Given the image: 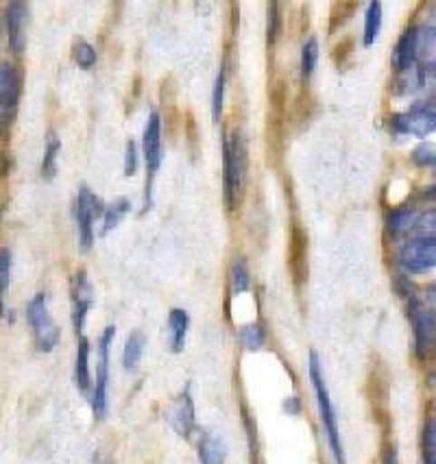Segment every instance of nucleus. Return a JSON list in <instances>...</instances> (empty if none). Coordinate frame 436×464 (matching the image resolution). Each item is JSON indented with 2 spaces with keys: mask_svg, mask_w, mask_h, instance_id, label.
I'll return each mask as SVG.
<instances>
[{
  "mask_svg": "<svg viewBox=\"0 0 436 464\" xmlns=\"http://www.w3.org/2000/svg\"><path fill=\"white\" fill-rule=\"evenodd\" d=\"M190 316L181 307H172L169 314V349L172 353H181L186 349Z\"/></svg>",
  "mask_w": 436,
  "mask_h": 464,
  "instance_id": "nucleus-14",
  "label": "nucleus"
},
{
  "mask_svg": "<svg viewBox=\"0 0 436 464\" xmlns=\"http://www.w3.org/2000/svg\"><path fill=\"white\" fill-rule=\"evenodd\" d=\"M23 77L14 62H0V125L9 121L18 110Z\"/></svg>",
  "mask_w": 436,
  "mask_h": 464,
  "instance_id": "nucleus-8",
  "label": "nucleus"
},
{
  "mask_svg": "<svg viewBox=\"0 0 436 464\" xmlns=\"http://www.w3.org/2000/svg\"><path fill=\"white\" fill-rule=\"evenodd\" d=\"M425 198H432V201H436V183L432 188H428V190H425Z\"/></svg>",
  "mask_w": 436,
  "mask_h": 464,
  "instance_id": "nucleus-34",
  "label": "nucleus"
},
{
  "mask_svg": "<svg viewBox=\"0 0 436 464\" xmlns=\"http://www.w3.org/2000/svg\"><path fill=\"white\" fill-rule=\"evenodd\" d=\"M26 318H29L31 332H34L35 344L40 352L51 353L59 343V327L55 318L51 314V307H48V296L44 293L35 295L34 299L26 305Z\"/></svg>",
  "mask_w": 436,
  "mask_h": 464,
  "instance_id": "nucleus-3",
  "label": "nucleus"
},
{
  "mask_svg": "<svg viewBox=\"0 0 436 464\" xmlns=\"http://www.w3.org/2000/svg\"><path fill=\"white\" fill-rule=\"evenodd\" d=\"M197 451L201 464H225V460H228L225 440L220 436L212 434V431H203L201 439H199Z\"/></svg>",
  "mask_w": 436,
  "mask_h": 464,
  "instance_id": "nucleus-16",
  "label": "nucleus"
},
{
  "mask_svg": "<svg viewBox=\"0 0 436 464\" xmlns=\"http://www.w3.org/2000/svg\"><path fill=\"white\" fill-rule=\"evenodd\" d=\"M142 149H144V161H147V183H144V212H149L150 205V197H153V181L158 177V170L161 166V121L160 113L153 111L149 116L147 127H144V136H142Z\"/></svg>",
  "mask_w": 436,
  "mask_h": 464,
  "instance_id": "nucleus-5",
  "label": "nucleus"
},
{
  "mask_svg": "<svg viewBox=\"0 0 436 464\" xmlns=\"http://www.w3.org/2000/svg\"><path fill=\"white\" fill-rule=\"evenodd\" d=\"M308 373H310L312 388H315L316 408H319V419H321L323 431H325V436H327V445H330L334 462L347 464V460H344V447H343V439H341V428H338L336 410H334V403H332V397H330V388H327L325 375H323L321 360H319V355H316V352L310 353Z\"/></svg>",
  "mask_w": 436,
  "mask_h": 464,
  "instance_id": "nucleus-1",
  "label": "nucleus"
},
{
  "mask_svg": "<svg viewBox=\"0 0 436 464\" xmlns=\"http://www.w3.org/2000/svg\"><path fill=\"white\" fill-rule=\"evenodd\" d=\"M73 57L81 70H92L96 63V57L99 55H96V48L90 44V42L81 40L73 48Z\"/></svg>",
  "mask_w": 436,
  "mask_h": 464,
  "instance_id": "nucleus-27",
  "label": "nucleus"
},
{
  "mask_svg": "<svg viewBox=\"0 0 436 464\" xmlns=\"http://www.w3.org/2000/svg\"><path fill=\"white\" fill-rule=\"evenodd\" d=\"M62 153V140L55 131L48 133L46 149H44V160H42V177L44 179H53L57 172V155Z\"/></svg>",
  "mask_w": 436,
  "mask_h": 464,
  "instance_id": "nucleus-21",
  "label": "nucleus"
},
{
  "mask_svg": "<svg viewBox=\"0 0 436 464\" xmlns=\"http://www.w3.org/2000/svg\"><path fill=\"white\" fill-rule=\"evenodd\" d=\"M116 338V327L107 325L99 338V364H96V382L92 384L90 406H92L94 419L101 420L107 414V391H110V352Z\"/></svg>",
  "mask_w": 436,
  "mask_h": 464,
  "instance_id": "nucleus-4",
  "label": "nucleus"
},
{
  "mask_svg": "<svg viewBox=\"0 0 436 464\" xmlns=\"http://www.w3.org/2000/svg\"><path fill=\"white\" fill-rule=\"evenodd\" d=\"M129 209H131V203L127 198H116L103 212V229H101V234L107 236L111 229H116L122 223V218L129 214Z\"/></svg>",
  "mask_w": 436,
  "mask_h": 464,
  "instance_id": "nucleus-22",
  "label": "nucleus"
},
{
  "mask_svg": "<svg viewBox=\"0 0 436 464\" xmlns=\"http://www.w3.org/2000/svg\"><path fill=\"white\" fill-rule=\"evenodd\" d=\"M240 344L245 352H260L265 344V332L257 323H249L240 329Z\"/></svg>",
  "mask_w": 436,
  "mask_h": 464,
  "instance_id": "nucleus-25",
  "label": "nucleus"
},
{
  "mask_svg": "<svg viewBox=\"0 0 436 464\" xmlns=\"http://www.w3.org/2000/svg\"><path fill=\"white\" fill-rule=\"evenodd\" d=\"M223 105H225V68H218L217 79H214V92H212V118L220 121L223 116Z\"/></svg>",
  "mask_w": 436,
  "mask_h": 464,
  "instance_id": "nucleus-28",
  "label": "nucleus"
},
{
  "mask_svg": "<svg viewBox=\"0 0 436 464\" xmlns=\"http://www.w3.org/2000/svg\"><path fill=\"white\" fill-rule=\"evenodd\" d=\"M144 349H147V336L140 329L131 332L125 340V349H122V366L125 371H136L142 362Z\"/></svg>",
  "mask_w": 436,
  "mask_h": 464,
  "instance_id": "nucleus-18",
  "label": "nucleus"
},
{
  "mask_svg": "<svg viewBox=\"0 0 436 464\" xmlns=\"http://www.w3.org/2000/svg\"><path fill=\"white\" fill-rule=\"evenodd\" d=\"M138 170V144L129 140L125 147V177H133Z\"/></svg>",
  "mask_w": 436,
  "mask_h": 464,
  "instance_id": "nucleus-31",
  "label": "nucleus"
},
{
  "mask_svg": "<svg viewBox=\"0 0 436 464\" xmlns=\"http://www.w3.org/2000/svg\"><path fill=\"white\" fill-rule=\"evenodd\" d=\"M392 129L403 133V136L428 138L430 133L436 131V102H419L412 110L397 113L392 118Z\"/></svg>",
  "mask_w": 436,
  "mask_h": 464,
  "instance_id": "nucleus-7",
  "label": "nucleus"
},
{
  "mask_svg": "<svg viewBox=\"0 0 436 464\" xmlns=\"http://www.w3.org/2000/svg\"><path fill=\"white\" fill-rule=\"evenodd\" d=\"M316 63H319V42L316 37H308V42L301 48V77L308 81L315 74Z\"/></svg>",
  "mask_w": 436,
  "mask_h": 464,
  "instance_id": "nucleus-24",
  "label": "nucleus"
},
{
  "mask_svg": "<svg viewBox=\"0 0 436 464\" xmlns=\"http://www.w3.org/2000/svg\"><path fill=\"white\" fill-rule=\"evenodd\" d=\"M400 264L406 273L419 275L436 268V238H417L402 246Z\"/></svg>",
  "mask_w": 436,
  "mask_h": 464,
  "instance_id": "nucleus-9",
  "label": "nucleus"
},
{
  "mask_svg": "<svg viewBox=\"0 0 436 464\" xmlns=\"http://www.w3.org/2000/svg\"><path fill=\"white\" fill-rule=\"evenodd\" d=\"M29 9L20 0H14L5 7V29H7V42L12 48L14 55H23L26 46V35H24V24Z\"/></svg>",
  "mask_w": 436,
  "mask_h": 464,
  "instance_id": "nucleus-13",
  "label": "nucleus"
},
{
  "mask_svg": "<svg viewBox=\"0 0 436 464\" xmlns=\"http://www.w3.org/2000/svg\"><path fill=\"white\" fill-rule=\"evenodd\" d=\"M284 410L290 414H299V399H295V397L286 399V401H284Z\"/></svg>",
  "mask_w": 436,
  "mask_h": 464,
  "instance_id": "nucleus-32",
  "label": "nucleus"
},
{
  "mask_svg": "<svg viewBox=\"0 0 436 464\" xmlns=\"http://www.w3.org/2000/svg\"><path fill=\"white\" fill-rule=\"evenodd\" d=\"M249 288H251L249 266H247L245 260H236L234 266H231V290H234L236 295H242Z\"/></svg>",
  "mask_w": 436,
  "mask_h": 464,
  "instance_id": "nucleus-26",
  "label": "nucleus"
},
{
  "mask_svg": "<svg viewBox=\"0 0 436 464\" xmlns=\"http://www.w3.org/2000/svg\"><path fill=\"white\" fill-rule=\"evenodd\" d=\"M384 464H400V462H397V451H395V447H389V450H386V453H384Z\"/></svg>",
  "mask_w": 436,
  "mask_h": 464,
  "instance_id": "nucleus-33",
  "label": "nucleus"
},
{
  "mask_svg": "<svg viewBox=\"0 0 436 464\" xmlns=\"http://www.w3.org/2000/svg\"><path fill=\"white\" fill-rule=\"evenodd\" d=\"M12 249H9V246H3V249H0V316L5 314V295H7L9 284H12Z\"/></svg>",
  "mask_w": 436,
  "mask_h": 464,
  "instance_id": "nucleus-23",
  "label": "nucleus"
},
{
  "mask_svg": "<svg viewBox=\"0 0 436 464\" xmlns=\"http://www.w3.org/2000/svg\"><path fill=\"white\" fill-rule=\"evenodd\" d=\"M412 329H414V349L421 360L428 358L436 347V314L425 310L419 304H412Z\"/></svg>",
  "mask_w": 436,
  "mask_h": 464,
  "instance_id": "nucleus-11",
  "label": "nucleus"
},
{
  "mask_svg": "<svg viewBox=\"0 0 436 464\" xmlns=\"http://www.w3.org/2000/svg\"><path fill=\"white\" fill-rule=\"evenodd\" d=\"M430 299H432L434 304H436V284L432 285V288H430Z\"/></svg>",
  "mask_w": 436,
  "mask_h": 464,
  "instance_id": "nucleus-35",
  "label": "nucleus"
},
{
  "mask_svg": "<svg viewBox=\"0 0 436 464\" xmlns=\"http://www.w3.org/2000/svg\"><path fill=\"white\" fill-rule=\"evenodd\" d=\"M419 214L411 208H400L392 209V214L389 216V231L392 238H403L406 234L414 231V225H417Z\"/></svg>",
  "mask_w": 436,
  "mask_h": 464,
  "instance_id": "nucleus-19",
  "label": "nucleus"
},
{
  "mask_svg": "<svg viewBox=\"0 0 436 464\" xmlns=\"http://www.w3.org/2000/svg\"><path fill=\"white\" fill-rule=\"evenodd\" d=\"M382 31V3L373 0V3L367 7V14H364V46L375 44V40L380 37Z\"/></svg>",
  "mask_w": 436,
  "mask_h": 464,
  "instance_id": "nucleus-20",
  "label": "nucleus"
},
{
  "mask_svg": "<svg viewBox=\"0 0 436 464\" xmlns=\"http://www.w3.org/2000/svg\"><path fill=\"white\" fill-rule=\"evenodd\" d=\"M70 295H73V325L77 336H83L85 321H88L90 310L94 305V290L90 285L88 273L77 271L70 282Z\"/></svg>",
  "mask_w": 436,
  "mask_h": 464,
  "instance_id": "nucleus-10",
  "label": "nucleus"
},
{
  "mask_svg": "<svg viewBox=\"0 0 436 464\" xmlns=\"http://www.w3.org/2000/svg\"><path fill=\"white\" fill-rule=\"evenodd\" d=\"M169 423L175 428V431L184 439H190L192 431L197 430V412H195V401H192L190 386H186L179 392V397L172 403L169 412Z\"/></svg>",
  "mask_w": 436,
  "mask_h": 464,
  "instance_id": "nucleus-12",
  "label": "nucleus"
},
{
  "mask_svg": "<svg viewBox=\"0 0 436 464\" xmlns=\"http://www.w3.org/2000/svg\"><path fill=\"white\" fill-rule=\"evenodd\" d=\"M247 179V147L240 133L231 131L223 142V186H225V205L228 209L236 208L238 194L245 188Z\"/></svg>",
  "mask_w": 436,
  "mask_h": 464,
  "instance_id": "nucleus-2",
  "label": "nucleus"
},
{
  "mask_svg": "<svg viewBox=\"0 0 436 464\" xmlns=\"http://www.w3.org/2000/svg\"><path fill=\"white\" fill-rule=\"evenodd\" d=\"M392 66L400 74L417 66V34H414V26L408 29L397 42L395 53H392Z\"/></svg>",
  "mask_w": 436,
  "mask_h": 464,
  "instance_id": "nucleus-15",
  "label": "nucleus"
},
{
  "mask_svg": "<svg viewBox=\"0 0 436 464\" xmlns=\"http://www.w3.org/2000/svg\"><path fill=\"white\" fill-rule=\"evenodd\" d=\"M414 231H417L421 238H436V208L419 216Z\"/></svg>",
  "mask_w": 436,
  "mask_h": 464,
  "instance_id": "nucleus-29",
  "label": "nucleus"
},
{
  "mask_svg": "<svg viewBox=\"0 0 436 464\" xmlns=\"http://www.w3.org/2000/svg\"><path fill=\"white\" fill-rule=\"evenodd\" d=\"M74 384L81 392L88 395L92 391V373H90V343L88 338L81 336L77 344V355H74Z\"/></svg>",
  "mask_w": 436,
  "mask_h": 464,
  "instance_id": "nucleus-17",
  "label": "nucleus"
},
{
  "mask_svg": "<svg viewBox=\"0 0 436 464\" xmlns=\"http://www.w3.org/2000/svg\"><path fill=\"white\" fill-rule=\"evenodd\" d=\"M423 456H432V458H436V417L430 419V423L425 425Z\"/></svg>",
  "mask_w": 436,
  "mask_h": 464,
  "instance_id": "nucleus-30",
  "label": "nucleus"
},
{
  "mask_svg": "<svg viewBox=\"0 0 436 464\" xmlns=\"http://www.w3.org/2000/svg\"><path fill=\"white\" fill-rule=\"evenodd\" d=\"M73 209H74V220H77L81 249L90 251L92 249V242H94L96 218L105 212L103 203H101V198L96 197V194L90 190L88 186H81L77 197H74Z\"/></svg>",
  "mask_w": 436,
  "mask_h": 464,
  "instance_id": "nucleus-6",
  "label": "nucleus"
}]
</instances>
